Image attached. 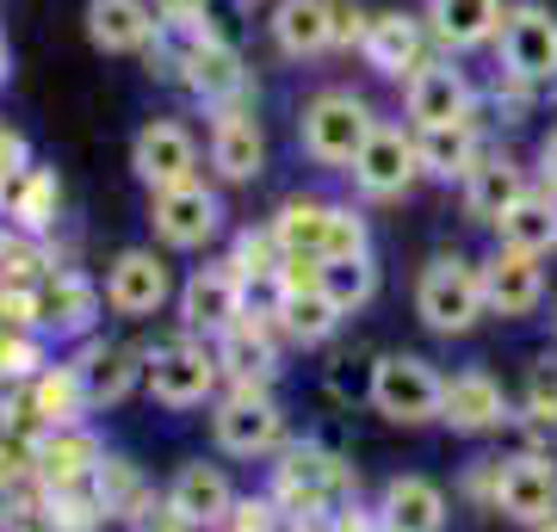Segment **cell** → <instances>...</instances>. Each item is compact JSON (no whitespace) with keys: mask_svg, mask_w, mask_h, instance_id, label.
I'll list each match as a JSON object with an SVG mask.
<instances>
[{"mask_svg":"<svg viewBox=\"0 0 557 532\" xmlns=\"http://www.w3.org/2000/svg\"><path fill=\"white\" fill-rule=\"evenodd\" d=\"M359 57H366V69H372V75L409 81L421 62H428V20H416V13H372Z\"/></svg>","mask_w":557,"mask_h":532,"instance_id":"484cf974","label":"cell"},{"mask_svg":"<svg viewBox=\"0 0 557 532\" xmlns=\"http://www.w3.org/2000/svg\"><path fill=\"white\" fill-rule=\"evenodd\" d=\"M416 143H421V174H428V180H465L483 161L478 119L440 124V131H416Z\"/></svg>","mask_w":557,"mask_h":532,"instance_id":"e575fe53","label":"cell"},{"mask_svg":"<svg viewBox=\"0 0 557 532\" xmlns=\"http://www.w3.org/2000/svg\"><path fill=\"white\" fill-rule=\"evenodd\" d=\"M527 415H557V354H545L527 372Z\"/></svg>","mask_w":557,"mask_h":532,"instance_id":"60d3db41","label":"cell"},{"mask_svg":"<svg viewBox=\"0 0 557 532\" xmlns=\"http://www.w3.org/2000/svg\"><path fill=\"white\" fill-rule=\"evenodd\" d=\"M168 38L149 0H87V44L106 57H149Z\"/></svg>","mask_w":557,"mask_h":532,"instance_id":"603a6c76","label":"cell"},{"mask_svg":"<svg viewBox=\"0 0 557 532\" xmlns=\"http://www.w3.org/2000/svg\"><path fill=\"white\" fill-rule=\"evenodd\" d=\"M502 75L527 87H557V13L545 0H508V20L496 38Z\"/></svg>","mask_w":557,"mask_h":532,"instance_id":"9c48e42d","label":"cell"},{"mask_svg":"<svg viewBox=\"0 0 557 532\" xmlns=\"http://www.w3.org/2000/svg\"><path fill=\"white\" fill-rule=\"evenodd\" d=\"M379 514H384V532H446L453 502H446V490H440L434 477L403 471L379 490Z\"/></svg>","mask_w":557,"mask_h":532,"instance_id":"f1b7e54d","label":"cell"},{"mask_svg":"<svg viewBox=\"0 0 557 532\" xmlns=\"http://www.w3.org/2000/svg\"><path fill=\"white\" fill-rule=\"evenodd\" d=\"M278 267H285V255H278L273 230H242L236 248H230V273H236L242 285H273Z\"/></svg>","mask_w":557,"mask_h":532,"instance_id":"74e56055","label":"cell"},{"mask_svg":"<svg viewBox=\"0 0 557 532\" xmlns=\"http://www.w3.org/2000/svg\"><path fill=\"white\" fill-rule=\"evenodd\" d=\"M483 297H490V316H502V322H527V316H539V304H545V267H539V255H520V248H490L483 255Z\"/></svg>","mask_w":557,"mask_h":532,"instance_id":"d6986e66","label":"cell"},{"mask_svg":"<svg viewBox=\"0 0 557 532\" xmlns=\"http://www.w3.org/2000/svg\"><path fill=\"white\" fill-rule=\"evenodd\" d=\"M94 502H100V514L106 520H131V514L149 502V483H143V471L131 465V458H119V453H106L100 458V471H94Z\"/></svg>","mask_w":557,"mask_h":532,"instance_id":"d590c367","label":"cell"},{"mask_svg":"<svg viewBox=\"0 0 557 532\" xmlns=\"http://www.w3.org/2000/svg\"><path fill=\"white\" fill-rule=\"evenodd\" d=\"M496 514L515 527H545L557 514V458L515 453L496 465Z\"/></svg>","mask_w":557,"mask_h":532,"instance_id":"ac0fdd59","label":"cell"},{"mask_svg":"<svg viewBox=\"0 0 557 532\" xmlns=\"http://www.w3.org/2000/svg\"><path fill=\"white\" fill-rule=\"evenodd\" d=\"M278 527H285V514L273 508V495H248V502H236L223 532H278Z\"/></svg>","mask_w":557,"mask_h":532,"instance_id":"ab89813d","label":"cell"},{"mask_svg":"<svg viewBox=\"0 0 557 532\" xmlns=\"http://www.w3.org/2000/svg\"><path fill=\"white\" fill-rule=\"evenodd\" d=\"M552 335H557V304H552Z\"/></svg>","mask_w":557,"mask_h":532,"instance_id":"681fc988","label":"cell"},{"mask_svg":"<svg viewBox=\"0 0 557 532\" xmlns=\"http://www.w3.org/2000/svg\"><path fill=\"white\" fill-rule=\"evenodd\" d=\"M124 532H199V527H193V520L168 502V495H149V502L124 520Z\"/></svg>","mask_w":557,"mask_h":532,"instance_id":"f35d334b","label":"cell"},{"mask_svg":"<svg viewBox=\"0 0 557 532\" xmlns=\"http://www.w3.org/2000/svg\"><path fill=\"white\" fill-rule=\"evenodd\" d=\"M533 532H557V514H552V520H545V527H533Z\"/></svg>","mask_w":557,"mask_h":532,"instance_id":"7dc6e473","label":"cell"},{"mask_svg":"<svg viewBox=\"0 0 557 532\" xmlns=\"http://www.w3.org/2000/svg\"><path fill=\"white\" fill-rule=\"evenodd\" d=\"M366 13H359L354 0H335V50H354V44H366Z\"/></svg>","mask_w":557,"mask_h":532,"instance_id":"ee69618b","label":"cell"},{"mask_svg":"<svg viewBox=\"0 0 557 532\" xmlns=\"http://www.w3.org/2000/svg\"><path fill=\"white\" fill-rule=\"evenodd\" d=\"M25 168H32V143H25V131H13V124L0 119V193H7Z\"/></svg>","mask_w":557,"mask_h":532,"instance_id":"b9f144b4","label":"cell"},{"mask_svg":"<svg viewBox=\"0 0 557 532\" xmlns=\"http://www.w3.org/2000/svg\"><path fill=\"white\" fill-rule=\"evenodd\" d=\"M131 174H137L149 193H168L180 180H199V137L180 119L137 124V137H131Z\"/></svg>","mask_w":557,"mask_h":532,"instance_id":"9a60e30c","label":"cell"},{"mask_svg":"<svg viewBox=\"0 0 557 532\" xmlns=\"http://www.w3.org/2000/svg\"><path fill=\"white\" fill-rule=\"evenodd\" d=\"M267 38L285 62H317L335 50V0H273Z\"/></svg>","mask_w":557,"mask_h":532,"instance_id":"cb8c5ba5","label":"cell"},{"mask_svg":"<svg viewBox=\"0 0 557 532\" xmlns=\"http://www.w3.org/2000/svg\"><path fill=\"white\" fill-rule=\"evenodd\" d=\"M38 304H44V335L50 341H94L106 310V285H94L81 267H50L38 285Z\"/></svg>","mask_w":557,"mask_h":532,"instance_id":"2e32d148","label":"cell"},{"mask_svg":"<svg viewBox=\"0 0 557 532\" xmlns=\"http://www.w3.org/2000/svg\"><path fill=\"white\" fill-rule=\"evenodd\" d=\"M0 223L13 230V236H50L62 223V180L57 168H44V161H32L7 193H0Z\"/></svg>","mask_w":557,"mask_h":532,"instance_id":"83f0119b","label":"cell"},{"mask_svg":"<svg viewBox=\"0 0 557 532\" xmlns=\"http://www.w3.org/2000/svg\"><path fill=\"white\" fill-rule=\"evenodd\" d=\"M403 112H409V124H416V131L465 124V119H478V87H471V75H465L453 57L421 62L416 75L403 81Z\"/></svg>","mask_w":557,"mask_h":532,"instance_id":"7c38bea8","label":"cell"},{"mask_svg":"<svg viewBox=\"0 0 557 532\" xmlns=\"http://www.w3.org/2000/svg\"><path fill=\"white\" fill-rule=\"evenodd\" d=\"M372 131H379V112L354 87H322V94H310L298 106V149L304 161H317L329 174H347L359 161V149L372 143Z\"/></svg>","mask_w":557,"mask_h":532,"instance_id":"7a4b0ae2","label":"cell"},{"mask_svg":"<svg viewBox=\"0 0 557 532\" xmlns=\"http://www.w3.org/2000/svg\"><path fill=\"white\" fill-rule=\"evenodd\" d=\"M205 156H211V174H218L223 186H255V180L267 174V124L255 119L248 99L211 112V143H205Z\"/></svg>","mask_w":557,"mask_h":532,"instance_id":"5bb4252c","label":"cell"},{"mask_svg":"<svg viewBox=\"0 0 557 532\" xmlns=\"http://www.w3.org/2000/svg\"><path fill=\"white\" fill-rule=\"evenodd\" d=\"M75 372H81V384H87V403H94V409H119L124 396L149 378V354L131 347V341H81Z\"/></svg>","mask_w":557,"mask_h":532,"instance_id":"ffe728a7","label":"cell"},{"mask_svg":"<svg viewBox=\"0 0 557 532\" xmlns=\"http://www.w3.org/2000/svg\"><path fill=\"white\" fill-rule=\"evenodd\" d=\"M25 391V403L38 409V421H44V434L50 428H75L81 415H94V403H87V384H81V372H75V359H50L32 384H20Z\"/></svg>","mask_w":557,"mask_h":532,"instance_id":"1f68e13d","label":"cell"},{"mask_svg":"<svg viewBox=\"0 0 557 532\" xmlns=\"http://www.w3.org/2000/svg\"><path fill=\"white\" fill-rule=\"evenodd\" d=\"M149 230L174 255H199L223 236V193L205 180H180L168 193H149Z\"/></svg>","mask_w":557,"mask_h":532,"instance_id":"ba28073f","label":"cell"},{"mask_svg":"<svg viewBox=\"0 0 557 532\" xmlns=\"http://www.w3.org/2000/svg\"><path fill=\"white\" fill-rule=\"evenodd\" d=\"M168 502H174L186 520L199 532H223L230 527V514H236V483L223 477V465H205V458H186L174 477H168Z\"/></svg>","mask_w":557,"mask_h":532,"instance_id":"4316f807","label":"cell"},{"mask_svg":"<svg viewBox=\"0 0 557 532\" xmlns=\"http://www.w3.org/2000/svg\"><path fill=\"white\" fill-rule=\"evenodd\" d=\"M100 434H87V428H50V434L32 446V477H38L44 490H87L94 471H100Z\"/></svg>","mask_w":557,"mask_h":532,"instance_id":"d4e9b609","label":"cell"},{"mask_svg":"<svg viewBox=\"0 0 557 532\" xmlns=\"http://www.w3.org/2000/svg\"><path fill=\"white\" fill-rule=\"evenodd\" d=\"M354 174V193L384 205V198H403L409 186L421 180V143H416V124L403 131V124H379L372 143L359 149V161L347 168Z\"/></svg>","mask_w":557,"mask_h":532,"instance_id":"4fadbf2b","label":"cell"},{"mask_svg":"<svg viewBox=\"0 0 557 532\" xmlns=\"http://www.w3.org/2000/svg\"><path fill=\"white\" fill-rule=\"evenodd\" d=\"M533 174H539V186L545 193H557V124L539 137V149H533Z\"/></svg>","mask_w":557,"mask_h":532,"instance_id":"f6af8a7d","label":"cell"},{"mask_svg":"<svg viewBox=\"0 0 557 532\" xmlns=\"http://www.w3.org/2000/svg\"><path fill=\"white\" fill-rule=\"evenodd\" d=\"M13 75V50H7V38H0V81Z\"/></svg>","mask_w":557,"mask_h":532,"instance_id":"bcb514c9","label":"cell"},{"mask_svg":"<svg viewBox=\"0 0 557 532\" xmlns=\"http://www.w3.org/2000/svg\"><path fill=\"white\" fill-rule=\"evenodd\" d=\"M143 391H149V403H161V409H174V415L205 409V403L223 391L218 347H211V341H193V335H180L174 347H156Z\"/></svg>","mask_w":557,"mask_h":532,"instance_id":"52a82bcc","label":"cell"},{"mask_svg":"<svg viewBox=\"0 0 557 532\" xmlns=\"http://www.w3.org/2000/svg\"><path fill=\"white\" fill-rule=\"evenodd\" d=\"M180 297L174 267L156 255V248H119L112 267H106V310L124 316V322H149Z\"/></svg>","mask_w":557,"mask_h":532,"instance_id":"8fae6325","label":"cell"},{"mask_svg":"<svg viewBox=\"0 0 557 532\" xmlns=\"http://www.w3.org/2000/svg\"><path fill=\"white\" fill-rule=\"evenodd\" d=\"M223 359V378L230 384H260V391H273V378H278V347L273 335H267V322H255V316H242L236 329L223 341H211Z\"/></svg>","mask_w":557,"mask_h":532,"instance_id":"d6a6232c","label":"cell"},{"mask_svg":"<svg viewBox=\"0 0 557 532\" xmlns=\"http://www.w3.org/2000/svg\"><path fill=\"white\" fill-rule=\"evenodd\" d=\"M458 186H465V218L478 223V230H496V223L515 211L520 198L533 193L527 168H520L515 156H502V149H483V161L458 180Z\"/></svg>","mask_w":557,"mask_h":532,"instance_id":"7402d4cb","label":"cell"},{"mask_svg":"<svg viewBox=\"0 0 557 532\" xmlns=\"http://www.w3.org/2000/svg\"><path fill=\"white\" fill-rule=\"evenodd\" d=\"M174 310H180V335L223 341L242 316H248V285L230 273V260H218V267H199V273L180 279Z\"/></svg>","mask_w":557,"mask_h":532,"instance_id":"30bf717a","label":"cell"},{"mask_svg":"<svg viewBox=\"0 0 557 532\" xmlns=\"http://www.w3.org/2000/svg\"><path fill=\"white\" fill-rule=\"evenodd\" d=\"M428 20V38L453 57H471V50H490L502 38V20H508V0H428L421 7Z\"/></svg>","mask_w":557,"mask_h":532,"instance_id":"44dd1931","label":"cell"},{"mask_svg":"<svg viewBox=\"0 0 557 532\" xmlns=\"http://www.w3.org/2000/svg\"><path fill=\"white\" fill-rule=\"evenodd\" d=\"M515 415H508V391H502L496 372H483V366H465V372L446 378V396H440V428H453L465 440H483L508 428Z\"/></svg>","mask_w":557,"mask_h":532,"instance_id":"e0dca14e","label":"cell"},{"mask_svg":"<svg viewBox=\"0 0 557 532\" xmlns=\"http://www.w3.org/2000/svg\"><path fill=\"white\" fill-rule=\"evenodd\" d=\"M322 532H384V514L379 508H359V495H354L347 508H335L329 520H322Z\"/></svg>","mask_w":557,"mask_h":532,"instance_id":"7bdbcfd3","label":"cell"},{"mask_svg":"<svg viewBox=\"0 0 557 532\" xmlns=\"http://www.w3.org/2000/svg\"><path fill=\"white\" fill-rule=\"evenodd\" d=\"M440 396H446V378L434 372V359H421V354L372 359L366 403H372L379 421H391V428H428V421H440Z\"/></svg>","mask_w":557,"mask_h":532,"instance_id":"5b68a950","label":"cell"},{"mask_svg":"<svg viewBox=\"0 0 557 532\" xmlns=\"http://www.w3.org/2000/svg\"><path fill=\"white\" fill-rule=\"evenodd\" d=\"M273 322H278V335H292L298 347H322L347 316L329 304L322 273H317V279H304V285H273Z\"/></svg>","mask_w":557,"mask_h":532,"instance_id":"4dcf8cb0","label":"cell"},{"mask_svg":"<svg viewBox=\"0 0 557 532\" xmlns=\"http://www.w3.org/2000/svg\"><path fill=\"white\" fill-rule=\"evenodd\" d=\"M242 7H255V0H242Z\"/></svg>","mask_w":557,"mask_h":532,"instance_id":"f907efd6","label":"cell"},{"mask_svg":"<svg viewBox=\"0 0 557 532\" xmlns=\"http://www.w3.org/2000/svg\"><path fill=\"white\" fill-rule=\"evenodd\" d=\"M483 316H490V297H483V260L465 255H434L416 273V322L440 341L471 335Z\"/></svg>","mask_w":557,"mask_h":532,"instance_id":"277c9868","label":"cell"},{"mask_svg":"<svg viewBox=\"0 0 557 532\" xmlns=\"http://www.w3.org/2000/svg\"><path fill=\"white\" fill-rule=\"evenodd\" d=\"M267 495H273V508L285 520H329L359 495V471L341 453L317 446V440H292L278 453L273 477H267Z\"/></svg>","mask_w":557,"mask_h":532,"instance_id":"6da1fadb","label":"cell"},{"mask_svg":"<svg viewBox=\"0 0 557 532\" xmlns=\"http://www.w3.org/2000/svg\"><path fill=\"white\" fill-rule=\"evenodd\" d=\"M156 50H161L156 75L161 81H180L205 112L242 106V99L255 94V75H248V62H242L236 44H223V38H161Z\"/></svg>","mask_w":557,"mask_h":532,"instance_id":"3957f363","label":"cell"},{"mask_svg":"<svg viewBox=\"0 0 557 532\" xmlns=\"http://www.w3.org/2000/svg\"><path fill=\"white\" fill-rule=\"evenodd\" d=\"M496 242L502 248H520V255H539V260L557 255V193L533 186V193L496 223Z\"/></svg>","mask_w":557,"mask_h":532,"instance_id":"836d02e7","label":"cell"},{"mask_svg":"<svg viewBox=\"0 0 557 532\" xmlns=\"http://www.w3.org/2000/svg\"><path fill=\"white\" fill-rule=\"evenodd\" d=\"M322 292L341 316H359L372 297H379V260L354 255V260H322Z\"/></svg>","mask_w":557,"mask_h":532,"instance_id":"8d00e7d4","label":"cell"},{"mask_svg":"<svg viewBox=\"0 0 557 532\" xmlns=\"http://www.w3.org/2000/svg\"><path fill=\"white\" fill-rule=\"evenodd\" d=\"M211 440L218 453L230 458H278L292 440H285V409L273 403V391L260 384H230L211 409Z\"/></svg>","mask_w":557,"mask_h":532,"instance_id":"8992f818","label":"cell"},{"mask_svg":"<svg viewBox=\"0 0 557 532\" xmlns=\"http://www.w3.org/2000/svg\"><path fill=\"white\" fill-rule=\"evenodd\" d=\"M273 242L285 260H329V230H335V205L317 193H292L273 211Z\"/></svg>","mask_w":557,"mask_h":532,"instance_id":"f546056e","label":"cell"},{"mask_svg":"<svg viewBox=\"0 0 557 532\" xmlns=\"http://www.w3.org/2000/svg\"><path fill=\"white\" fill-rule=\"evenodd\" d=\"M7 532H44V527H7Z\"/></svg>","mask_w":557,"mask_h":532,"instance_id":"c3c4849f","label":"cell"}]
</instances>
